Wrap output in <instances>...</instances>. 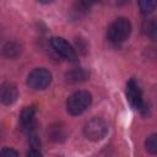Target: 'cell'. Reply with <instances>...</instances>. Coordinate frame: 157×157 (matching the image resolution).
<instances>
[{
  "mask_svg": "<svg viewBox=\"0 0 157 157\" xmlns=\"http://www.w3.org/2000/svg\"><path fill=\"white\" fill-rule=\"evenodd\" d=\"M50 45L53 50L61 58L70 63H77V54L76 50L72 48V45L66 42L61 37H54L50 39Z\"/></svg>",
  "mask_w": 157,
  "mask_h": 157,
  "instance_id": "5",
  "label": "cell"
},
{
  "mask_svg": "<svg viewBox=\"0 0 157 157\" xmlns=\"http://www.w3.org/2000/svg\"><path fill=\"white\" fill-rule=\"evenodd\" d=\"M49 136L53 141H61L65 139V130L59 124L53 125L49 128Z\"/></svg>",
  "mask_w": 157,
  "mask_h": 157,
  "instance_id": "12",
  "label": "cell"
},
{
  "mask_svg": "<svg viewBox=\"0 0 157 157\" xmlns=\"http://www.w3.org/2000/svg\"><path fill=\"white\" fill-rule=\"evenodd\" d=\"M157 0H139V9L142 15H150L156 9Z\"/></svg>",
  "mask_w": 157,
  "mask_h": 157,
  "instance_id": "11",
  "label": "cell"
},
{
  "mask_svg": "<svg viewBox=\"0 0 157 157\" xmlns=\"http://www.w3.org/2000/svg\"><path fill=\"white\" fill-rule=\"evenodd\" d=\"M0 156H18V152L12 148L4 147L2 150H0Z\"/></svg>",
  "mask_w": 157,
  "mask_h": 157,
  "instance_id": "16",
  "label": "cell"
},
{
  "mask_svg": "<svg viewBox=\"0 0 157 157\" xmlns=\"http://www.w3.org/2000/svg\"><path fill=\"white\" fill-rule=\"evenodd\" d=\"M38 2H40V4H44V5H47V4H50V2H53L54 0H37Z\"/></svg>",
  "mask_w": 157,
  "mask_h": 157,
  "instance_id": "18",
  "label": "cell"
},
{
  "mask_svg": "<svg viewBox=\"0 0 157 157\" xmlns=\"http://www.w3.org/2000/svg\"><path fill=\"white\" fill-rule=\"evenodd\" d=\"M125 94H126V98H128V101L132 108L139 109V110H144L145 103L142 101V92H141L139 83L134 78H130L126 82Z\"/></svg>",
  "mask_w": 157,
  "mask_h": 157,
  "instance_id": "6",
  "label": "cell"
},
{
  "mask_svg": "<svg viewBox=\"0 0 157 157\" xmlns=\"http://www.w3.org/2000/svg\"><path fill=\"white\" fill-rule=\"evenodd\" d=\"M88 76H90V74H88L87 70H85L82 67H76V69H72L69 72H66L65 81L67 83H71V85L81 83V82L86 81L88 78Z\"/></svg>",
  "mask_w": 157,
  "mask_h": 157,
  "instance_id": "9",
  "label": "cell"
},
{
  "mask_svg": "<svg viewBox=\"0 0 157 157\" xmlns=\"http://www.w3.org/2000/svg\"><path fill=\"white\" fill-rule=\"evenodd\" d=\"M92 103V96L88 91H76L69 96L66 101L67 113L71 115H80L87 110Z\"/></svg>",
  "mask_w": 157,
  "mask_h": 157,
  "instance_id": "1",
  "label": "cell"
},
{
  "mask_svg": "<svg viewBox=\"0 0 157 157\" xmlns=\"http://www.w3.org/2000/svg\"><path fill=\"white\" fill-rule=\"evenodd\" d=\"M108 132V125L101 118L90 119L83 126V134L90 141H101Z\"/></svg>",
  "mask_w": 157,
  "mask_h": 157,
  "instance_id": "3",
  "label": "cell"
},
{
  "mask_svg": "<svg viewBox=\"0 0 157 157\" xmlns=\"http://www.w3.org/2000/svg\"><path fill=\"white\" fill-rule=\"evenodd\" d=\"M144 29H145V33H146L148 37H151L152 39H155V38H156V32H157V31H156L157 27H156V21H155V18L148 20V22L146 21Z\"/></svg>",
  "mask_w": 157,
  "mask_h": 157,
  "instance_id": "14",
  "label": "cell"
},
{
  "mask_svg": "<svg viewBox=\"0 0 157 157\" xmlns=\"http://www.w3.org/2000/svg\"><path fill=\"white\" fill-rule=\"evenodd\" d=\"M20 121L25 131L32 132L34 129V121H36V108L33 105L23 108L20 115Z\"/></svg>",
  "mask_w": 157,
  "mask_h": 157,
  "instance_id": "8",
  "label": "cell"
},
{
  "mask_svg": "<svg viewBox=\"0 0 157 157\" xmlns=\"http://www.w3.org/2000/svg\"><path fill=\"white\" fill-rule=\"evenodd\" d=\"M18 91L17 87L11 82H4L0 85V103L5 105H11L17 101Z\"/></svg>",
  "mask_w": 157,
  "mask_h": 157,
  "instance_id": "7",
  "label": "cell"
},
{
  "mask_svg": "<svg viewBox=\"0 0 157 157\" xmlns=\"http://www.w3.org/2000/svg\"><path fill=\"white\" fill-rule=\"evenodd\" d=\"M27 156H29V157H31V156H42V152L39 151V148H33V147H32V148L27 152Z\"/></svg>",
  "mask_w": 157,
  "mask_h": 157,
  "instance_id": "17",
  "label": "cell"
},
{
  "mask_svg": "<svg viewBox=\"0 0 157 157\" xmlns=\"http://www.w3.org/2000/svg\"><path fill=\"white\" fill-rule=\"evenodd\" d=\"M21 53V45L17 42H7L2 47V55L9 59L16 58Z\"/></svg>",
  "mask_w": 157,
  "mask_h": 157,
  "instance_id": "10",
  "label": "cell"
},
{
  "mask_svg": "<svg viewBox=\"0 0 157 157\" xmlns=\"http://www.w3.org/2000/svg\"><path fill=\"white\" fill-rule=\"evenodd\" d=\"M145 146H146V151H148L150 153H152V155L157 153V135L156 134H151L146 139Z\"/></svg>",
  "mask_w": 157,
  "mask_h": 157,
  "instance_id": "13",
  "label": "cell"
},
{
  "mask_svg": "<svg viewBox=\"0 0 157 157\" xmlns=\"http://www.w3.org/2000/svg\"><path fill=\"white\" fill-rule=\"evenodd\" d=\"M101 0H77L76 5H77V10L78 11H87L90 10L93 5L98 4Z\"/></svg>",
  "mask_w": 157,
  "mask_h": 157,
  "instance_id": "15",
  "label": "cell"
},
{
  "mask_svg": "<svg viewBox=\"0 0 157 157\" xmlns=\"http://www.w3.org/2000/svg\"><path fill=\"white\" fill-rule=\"evenodd\" d=\"M131 33V23L125 17H118L108 28V39L112 43L120 44L125 42Z\"/></svg>",
  "mask_w": 157,
  "mask_h": 157,
  "instance_id": "2",
  "label": "cell"
},
{
  "mask_svg": "<svg viewBox=\"0 0 157 157\" xmlns=\"http://www.w3.org/2000/svg\"><path fill=\"white\" fill-rule=\"evenodd\" d=\"M52 82V74L44 67H37L32 70L27 76V86L34 91L45 90Z\"/></svg>",
  "mask_w": 157,
  "mask_h": 157,
  "instance_id": "4",
  "label": "cell"
}]
</instances>
